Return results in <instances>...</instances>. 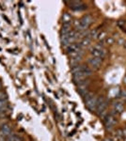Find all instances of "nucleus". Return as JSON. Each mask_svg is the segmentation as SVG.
I'll return each mask as SVG.
<instances>
[{"instance_id":"nucleus-4","label":"nucleus","mask_w":126,"mask_h":141,"mask_svg":"<svg viewBox=\"0 0 126 141\" xmlns=\"http://www.w3.org/2000/svg\"><path fill=\"white\" fill-rule=\"evenodd\" d=\"M91 23H92V18H91V16L89 15V14L83 16V18L80 20V29H79V30H80V31L86 30Z\"/></svg>"},{"instance_id":"nucleus-11","label":"nucleus","mask_w":126,"mask_h":141,"mask_svg":"<svg viewBox=\"0 0 126 141\" xmlns=\"http://www.w3.org/2000/svg\"><path fill=\"white\" fill-rule=\"evenodd\" d=\"M81 73H83L88 77L89 75H91L92 74V71H91V69L89 68L88 66H86V65H81Z\"/></svg>"},{"instance_id":"nucleus-8","label":"nucleus","mask_w":126,"mask_h":141,"mask_svg":"<svg viewBox=\"0 0 126 141\" xmlns=\"http://www.w3.org/2000/svg\"><path fill=\"white\" fill-rule=\"evenodd\" d=\"M11 128L8 124H4L1 126V130H0V134L4 136H9L11 135Z\"/></svg>"},{"instance_id":"nucleus-23","label":"nucleus","mask_w":126,"mask_h":141,"mask_svg":"<svg viewBox=\"0 0 126 141\" xmlns=\"http://www.w3.org/2000/svg\"><path fill=\"white\" fill-rule=\"evenodd\" d=\"M123 45H124V47L126 48V42H125V43H123Z\"/></svg>"},{"instance_id":"nucleus-3","label":"nucleus","mask_w":126,"mask_h":141,"mask_svg":"<svg viewBox=\"0 0 126 141\" xmlns=\"http://www.w3.org/2000/svg\"><path fill=\"white\" fill-rule=\"evenodd\" d=\"M106 106H107V102H106L103 97H99V98H98L97 107H96V110H97L98 115L101 116L105 113V109H106Z\"/></svg>"},{"instance_id":"nucleus-10","label":"nucleus","mask_w":126,"mask_h":141,"mask_svg":"<svg viewBox=\"0 0 126 141\" xmlns=\"http://www.w3.org/2000/svg\"><path fill=\"white\" fill-rule=\"evenodd\" d=\"M113 106H114V110H115L116 114H121V113L123 112L124 108H123V105H122L121 102H116Z\"/></svg>"},{"instance_id":"nucleus-16","label":"nucleus","mask_w":126,"mask_h":141,"mask_svg":"<svg viewBox=\"0 0 126 141\" xmlns=\"http://www.w3.org/2000/svg\"><path fill=\"white\" fill-rule=\"evenodd\" d=\"M87 36L89 37V38H90V39H95V38H97V36H98L97 30H92V31H90Z\"/></svg>"},{"instance_id":"nucleus-24","label":"nucleus","mask_w":126,"mask_h":141,"mask_svg":"<svg viewBox=\"0 0 126 141\" xmlns=\"http://www.w3.org/2000/svg\"><path fill=\"white\" fill-rule=\"evenodd\" d=\"M0 89H1V84H0Z\"/></svg>"},{"instance_id":"nucleus-2","label":"nucleus","mask_w":126,"mask_h":141,"mask_svg":"<svg viewBox=\"0 0 126 141\" xmlns=\"http://www.w3.org/2000/svg\"><path fill=\"white\" fill-rule=\"evenodd\" d=\"M90 54H91V56L93 58H99L103 59V58H105L106 52H105V50L103 47L100 46L99 44H97V45H94V46L91 48Z\"/></svg>"},{"instance_id":"nucleus-18","label":"nucleus","mask_w":126,"mask_h":141,"mask_svg":"<svg viewBox=\"0 0 126 141\" xmlns=\"http://www.w3.org/2000/svg\"><path fill=\"white\" fill-rule=\"evenodd\" d=\"M7 98H8L7 93L3 92V91H0V101L1 100H7Z\"/></svg>"},{"instance_id":"nucleus-22","label":"nucleus","mask_w":126,"mask_h":141,"mask_svg":"<svg viewBox=\"0 0 126 141\" xmlns=\"http://www.w3.org/2000/svg\"><path fill=\"white\" fill-rule=\"evenodd\" d=\"M123 42H124L123 40H120V41H119V44H123Z\"/></svg>"},{"instance_id":"nucleus-5","label":"nucleus","mask_w":126,"mask_h":141,"mask_svg":"<svg viewBox=\"0 0 126 141\" xmlns=\"http://www.w3.org/2000/svg\"><path fill=\"white\" fill-rule=\"evenodd\" d=\"M116 121H117L116 118L112 114H109V115L106 116L105 119V126H106V129L107 130H111L114 127V125H115Z\"/></svg>"},{"instance_id":"nucleus-19","label":"nucleus","mask_w":126,"mask_h":141,"mask_svg":"<svg viewBox=\"0 0 126 141\" xmlns=\"http://www.w3.org/2000/svg\"><path fill=\"white\" fill-rule=\"evenodd\" d=\"M105 42H106L107 44H113V43H114V39L111 38V37H108V38L105 39Z\"/></svg>"},{"instance_id":"nucleus-15","label":"nucleus","mask_w":126,"mask_h":141,"mask_svg":"<svg viewBox=\"0 0 126 141\" xmlns=\"http://www.w3.org/2000/svg\"><path fill=\"white\" fill-rule=\"evenodd\" d=\"M90 42H91V39L90 38H89V37H85L84 39L82 40V42H81V46L82 47H85V46H88V45H89L90 44Z\"/></svg>"},{"instance_id":"nucleus-12","label":"nucleus","mask_w":126,"mask_h":141,"mask_svg":"<svg viewBox=\"0 0 126 141\" xmlns=\"http://www.w3.org/2000/svg\"><path fill=\"white\" fill-rule=\"evenodd\" d=\"M77 91H78V93L80 94L82 97H85L87 94L89 93V91H88V87H85V86H78Z\"/></svg>"},{"instance_id":"nucleus-21","label":"nucleus","mask_w":126,"mask_h":141,"mask_svg":"<svg viewBox=\"0 0 126 141\" xmlns=\"http://www.w3.org/2000/svg\"><path fill=\"white\" fill-rule=\"evenodd\" d=\"M122 98L126 99V91H122Z\"/></svg>"},{"instance_id":"nucleus-17","label":"nucleus","mask_w":126,"mask_h":141,"mask_svg":"<svg viewBox=\"0 0 126 141\" xmlns=\"http://www.w3.org/2000/svg\"><path fill=\"white\" fill-rule=\"evenodd\" d=\"M7 105H8L7 100H1V101H0V110L5 109L6 107H7Z\"/></svg>"},{"instance_id":"nucleus-13","label":"nucleus","mask_w":126,"mask_h":141,"mask_svg":"<svg viewBox=\"0 0 126 141\" xmlns=\"http://www.w3.org/2000/svg\"><path fill=\"white\" fill-rule=\"evenodd\" d=\"M71 32V25H64L61 28V35H67Z\"/></svg>"},{"instance_id":"nucleus-9","label":"nucleus","mask_w":126,"mask_h":141,"mask_svg":"<svg viewBox=\"0 0 126 141\" xmlns=\"http://www.w3.org/2000/svg\"><path fill=\"white\" fill-rule=\"evenodd\" d=\"M86 78H87V76H86L83 73H74V82H76L77 84H79L80 82H82V81L86 80Z\"/></svg>"},{"instance_id":"nucleus-14","label":"nucleus","mask_w":126,"mask_h":141,"mask_svg":"<svg viewBox=\"0 0 126 141\" xmlns=\"http://www.w3.org/2000/svg\"><path fill=\"white\" fill-rule=\"evenodd\" d=\"M72 23V17L69 13H64L63 15V24L64 25H71Z\"/></svg>"},{"instance_id":"nucleus-20","label":"nucleus","mask_w":126,"mask_h":141,"mask_svg":"<svg viewBox=\"0 0 126 141\" xmlns=\"http://www.w3.org/2000/svg\"><path fill=\"white\" fill-rule=\"evenodd\" d=\"M105 32H103V33H102V34H101V35H99V36L100 37H98V38H99V39H103V38H104V37H105Z\"/></svg>"},{"instance_id":"nucleus-7","label":"nucleus","mask_w":126,"mask_h":141,"mask_svg":"<svg viewBox=\"0 0 126 141\" xmlns=\"http://www.w3.org/2000/svg\"><path fill=\"white\" fill-rule=\"evenodd\" d=\"M82 50V46L80 43H72L67 47V51L68 53H74V52H79Z\"/></svg>"},{"instance_id":"nucleus-1","label":"nucleus","mask_w":126,"mask_h":141,"mask_svg":"<svg viewBox=\"0 0 126 141\" xmlns=\"http://www.w3.org/2000/svg\"><path fill=\"white\" fill-rule=\"evenodd\" d=\"M85 98V103H86V106L88 107V109L90 111H94L96 110L97 107V104H98V98L94 97V95L92 93H89L87 94L84 97Z\"/></svg>"},{"instance_id":"nucleus-6","label":"nucleus","mask_w":126,"mask_h":141,"mask_svg":"<svg viewBox=\"0 0 126 141\" xmlns=\"http://www.w3.org/2000/svg\"><path fill=\"white\" fill-rule=\"evenodd\" d=\"M102 58H89V65L94 69V70H97V69L100 68L101 66V63H102Z\"/></svg>"}]
</instances>
